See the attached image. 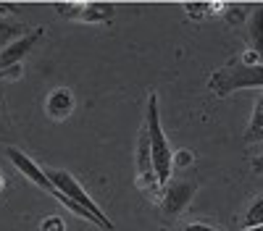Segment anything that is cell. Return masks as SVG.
<instances>
[{"mask_svg": "<svg viewBox=\"0 0 263 231\" xmlns=\"http://www.w3.org/2000/svg\"><path fill=\"white\" fill-rule=\"evenodd\" d=\"M260 139H263V95L255 100V108H253V116H250V123L245 129L242 142L253 144V142H260Z\"/></svg>", "mask_w": 263, "mask_h": 231, "instance_id": "9c48e42d", "label": "cell"}, {"mask_svg": "<svg viewBox=\"0 0 263 231\" xmlns=\"http://www.w3.org/2000/svg\"><path fill=\"white\" fill-rule=\"evenodd\" d=\"M145 129L150 137V150H153V171L161 186L168 184L171 179V168H174V150L168 147V139L163 134L161 116H158V95L150 92L147 97V113H145Z\"/></svg>", "mask_w": 263, "mask_h": 231, "instance_id": "7a4b0ae2", "label": "cell"}, {"mask_svg": "<svg viewBox=\"0 0 263 231\" xmlns=\"http://www.w3.org/2000/svg\"><path fill=\"white\" fill-rule=\"evenodd\" d=\"M248 42H250V50L263 63V3L255 6L253 13L248 16Z\"/></svg>", "mask_w": 263, "mask_h": 231, "instance_id": "ba28073f", "label": "cell"}, {"mask_svg": "<svg viewBox=\"0 0 263 231\" xmlns=\"http://www.w3.org/2000/svg\"><path fill=\"white\" fill-rule=\"evenodd\" d=\"M200 189V181L197 179H177V181H168L163 195H161V210L166 218H179L190 200L195 197V192Z\"/></svg>", "mask_w": 263, "mask_h": 231, "instance_id": "277c9868", "label": "cell"}, {"mask_svg": "<svg viewBox=\"0 0 263 231\" xmlns=\"http://www.w3.org/2000/svg\"><path fill=\"white\" fill-rule=\"evenodd\" d=\"M0 132H6V108H3V97H0Z\"/></svg>", "mask_w": 263, "mask_h": 231, "instance_id": "d6986e66", "label": "cell"}, {"mask_svg": "<svg viewBox=\"0 0 263 231\" xmlns=\"http://www.w3.org/2000/svg\"><path fill=\"white\" fill-rule=\"evenodd\" d=\"M45 174H48V179L53 181V186L58 189L61 195H66L69 200H74L77 205H82V207L87 210V213H92L100 228H105V231H111V228H114V223L105 218V213H103V210L98 207V202H95L90 195L84 192V189H82V184H79V181H77V179H74L69 171H61V168H48Z\"/></svg>", "mask_w": 263, "mask_h": 231, "instance_id": "3957f363", "label": "cell"}, {"mask_svg": "<svg viewBox=\"0 0 263 231\" xmlns=\"http://www.w3.org/2000/svg\"><path fill=\"white\" fill-rule=\"evenodd\" d=\"M255 226H263V192L250 200V205L242 213V228H255Z\"/></svg>", "mask_w": 263, "mask_h": 231, "instance_id": "7c38bea8", "label": "cell"}, {"mask_svg": "<svg viewBox=\"0 0 263 231\" xmlns=\"http://www.w3.org/2000/svg\"><path fill=\"white\" fill-rule=\"evenodd\" d=\"M74 92L71 90H66V87H58L48 95L45 100V111L53 121H63V118H69L71 111H74Z\"/></svg>", "mask_w": 263, "mask_h": 231, "instance_id": "52a82bcc", "label": "cell"}, {"mask_svg": "<svg viewBox=\"0 0 263 231\" xmlns=\"http://www.w3.org/2000/svg\"><path fill=\"white\" fill-rule=\"evenodd\" d=\"M40 37H42V29L37 27V29H32L29 34H24V37H18L16 42H11V45L0 53V71L11 69V66H18L21 58H24V55L37 45V42H40Z\"/></svg>", "mask_w": 263, "mask_h": 231, "instance_id": "8992f818", "label": "cell"}, {"mask_svg": "<svg viewBox=\"0 0 263 231\" xmlns=\"http://www.w3.org/2000/svg\"><path fill=\"white\" fill-rule=\"evenodd\" d=\"M227 11H221L224 13V18L229 21L232 27H239L245 21V16H248V6H239V3H229V6H224Z\"/></svg>", "mask_w": 263, "mask_h": 231, "instance_id": "4fadbf2b", "label": "cell"}, {"mask_svg": "<svg viewBox=\"0 0 263 231\" xmlns=\"http://www.w3.org/2000/svg\"><path fill=\"white\" fill-rule=\"evenodd\" d=\"M242 231H263V226H255V228H242Z\"/></svg>", "mask_w": 263, "mask_h": 231, "instance_id": "44dd1931", "label": "cell"}, {"mask_svg": "<svg viewBox=\"0 0 263 231\" xmlns=\"http://www.w3.org/2000/svg\"><path fill=\"white\" fill-rule=\"evenodd\" d=\"M250 168H253V174L263 176V155H255V158H253V163H250Z\"/></svg>", "mask_w": 263, "mask_h": 231, "instance_id": "e0dca14e", "label": "cell"}, {"mask_svg": "<svg viewBox=\"0 0 263 231\" xmlns=\"http://www.w3.org/2000/svg\"><path fill=\"white\" fill-rule=\"evenodd\" d=\"M263 90V63H248L242 58H232L221 69H216L208 79V90L216 97H229L237 90Z\"/></svg>", "mask_w": 263, "mask_h": 231, "instance_id": "6da1fadb", "label": "cell"}, {"mask_svg": "<svg viewBox=\"0 0 263 231\" xmlns=\"http://www.w3.org/2000/svg\"><path fill=\"white\" fill-rule=\"evenodd\" d=\"M192 163V153H187V150H182V153H174V165H190Z\"/></svg>", "mask_w": 263, "mask_h": 231, "instance_id": "9a60e30c", "label": "cell"}, {"mask_svg": "<svg viewBox=\"0 0 263 231\" xmlns=\"http://www.w3.org/2000/svg\"><path fill=\"white\" fill-rule=\"evenodd\" d=\"M18 76H21V66H11V69L0 71V81H3V79H18Z\"/></svg>", "mask_w": 263, "mask_h": 231, "instance_id": "2e32d148", "label": "cell"}, {"mask_svg": "<svg viewBox=\"0 0 263 231\" xmlns=\"http://www.w3.org/2000/svg\"><path fill=\"white\" fill-rule=\"evenodd\" d=\"M158 231H163V228H158Z\"/></svg>", "mask_w": 263, "mask_h": 231, "instance_id": "7402d4cb", "label": "cell"}, {"mask_svg": "<svg viewBox=\"0 0 263 231\" xmlns=\"http://www.w3.org/2000/svg\"><path fill=\"white\" fill-rule=\"evenodd\" d=\"M42 231H66L63 228V221L61 218H45V223H42Z\"/></svg>", "mask_w": 263, "mask_h": 231, "instance_id": "5bb4252c", "label": "cell"}, {"mask_svg": "<svg viewBox=\"0 0 263 231\" xmlns=\"http://www.w3.org/2000/svg\"><path fill=\"white\" fill-rule=\"evenodd\" d=\"M8 158H11V163L18 168V171L21 174H24L32 184H37L40 189H42V192H48V195H58V189L53 186V181L48 179V174H45V168H40L29 155H24V153H21L18 150V147H8Z\"/></svg>", "mask_w": 263, "mask_h": 231, "instance_id": "5b68a950", "label": "cell"}, {"mask_svg": "<svg viewBox=\"0 0 263 231\" xmlns=\"http://www.w3.org/2000/svg\"><path fill=\"white\" fill-rule=\"evenodd\" d=\"M111 16H114V6L111 3H82V11H79V21H111Z\"/></svg>", "mask_w": 263, "mask_h": 231, "instance_id": "30bf717a", "label": "cell"}, {"mask_svg": "<svg viewBox=\"0 0 263 231\" xmlns=\"http://www.w3.org/2000/svg\"><path fill=\"white\" fill-rule=\"evenodd\" d=\"M24 34H29L24 24H16V21H8V18L0 16V53H3L11 42H16L18 37H24Z\"/></svg>", "mask_w": 263, "mask_h": 231, "instance_id": "8fae6325", "label": "cell"}, {"mask_svg": "<svg viewBox=\"0 0 263 231\" xmlns=\"http://www.w3.org/2000/svg\"><path fill=\"white\" fill-rule=\"evenodd\" d=\"M8 11H13L8 3H0V16H3V13H8Z\"/></svg>", "mask_w": 263, "mask_h": 231, "instance_id": "ffe728a7", "label": "cell"}, {"mask_svg": "<svg viewBox=\"0 0 263 231\" xmlns=\"http://www.w3.org/2000/svg\"><path fill=\"white\" fill-rule=\"evenodd\" d=\"M182 231H213V228H211L208 223H187Z\"/></svg>", "mask_w": 263, "mask_h": 231, "instance_id": "ac0fdd59", "label": "cell"}]
</instances>
